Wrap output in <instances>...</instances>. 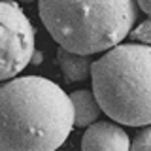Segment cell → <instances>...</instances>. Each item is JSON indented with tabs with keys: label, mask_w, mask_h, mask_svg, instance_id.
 Masks as SVG:
<instances>
[{
	"label": "cell",
	"mask_w": 151,
	"mask_h": 151,
	"mask_svg": "<svg viewBox=\"0 0 151 151\" xmlns=\"http://www.w3.org/2000/svg\"><path fill=\"white\" fill-rule=\"evenodd\" d=\"M76 127L74 104L57 83L28 76L0 89V149L51 151Z\"/></svg>",
	"instance_id": "obj_1"
},
{
	"label": "cell",
	"mask_w": 151,
	"mask_h": 151,
	"mask_svg": "<svg viewBox=\"0 0 151 151\" xmlns=\"http://www.w3.org/2000/svg\"><path fill=\"white\" fill-rule=\"evenodd\" d=\"M138 0H38L40 19L59 45L94 55L132 32Z\"/></svg>",
	"instance_id": "obj_2"
},
{
	"label": "cell",
	"mask_w": 151,
	"mask_h": 151,
	"mask_svg": "<svg viewBox=\"0 0 151 151\" xmlns=\"http://www.w3.org/2000/svg\"><path fill=\"white\" fill-rule=\"evenodd\" d=\"M93 91L110 119L151 125V45L117 44L93 63Z\"/></svg>",
	"instance_id": "obj_3"
},
{
	"label": "cell",
	"mask_w": 151,
	"mask_h": 151,
	"mask_svg": "<svg viewBox=\"0 0 151 151\" xmlns=\"http://www.w3.org/2000/svg\"><path fill=\"white\" fill-rule=\"evenodd\" d=\"M2 64L0 78L17 76L34 57V27L13 0H2Z\"/></svg>",
	"instance_id": "obj_4"
},
{
	"label": "cell",
	"mask_w": 151,
	"mask_h": 151,
	"mask_svg": "<svg viewBox=\"0 0 151 151\" xmlns=\"http://www.w3.org/2000/svg\"><path fill=\"white\" fill-rule=\"evenodd\" d=\"M85 151H127L130 140L119 125L113 123H93L87 127L81 140Z\"/></svg>",
	"instance_id": "obj_5"
},
{
	"label": "cell",
	"mask_w": 151,
	"mask_h": 151,
	"mask_svg": "<svg viewBox=\"0 0 151 151\" xmlns=\"http://www.w3.org/2000/svg\"><path fill=\"white\" fill-rule=\"evenodd\" d=\"M57 63L63 70L66 81H83V79H87V76L91 74V68H93L89 55L70 51L63 45L57 51Z\"/></svg>",
	"instance_id": "obj_6"
},
{
	"label": "cell",
	"mask_w": 151,
	"mask_h": 151,
	"mask_svg": "<svg viewBox=\"0 0 151 151\" xmlns=\"http://www.w3.org/2000/svg\"><path fill=\"white\" fill-rule=\"evenodd\" d=\"M74 104V115H76V127H89L98 119L102 108L98 102L94 91L89 89H79L70 94Z\"/></svg>",
	"instance_id": "obj_7"
},
{
	"label": "cell",
	"mask_w": 151,
	"mask_h": 151,
	"mask_svg": "<svg viewBox=\"0 0 151 151\" xmlns=\"http://www.w3.org/2000/svg\"><path fill=\"white\" fill-rule=\"evenodd\" d=\"M130 149H134V151H151V125H147L134 138V142L130 144Z\"/></svg>",
	"instance_id": "obj_8"
},
{
	"label": "cell",
	"mask_w": 151,
	"mask_h": 151,
	"mask_svg": "<svg viewBox=\"0 0 151 151\" xmlns=\"http://www.w3.org/2000/svg\"><path fill=\"white\" fill-rule=\"evenodd\" d=\"M130 36L138 42H144V44H151V19L140 23L134 30L130 32Z\"/></svg>",
	"instance_id": "obj_9"
},
{
	"label": "cell",
	"mask_w": 151,
	"mask_h": 151,
	"mask_svg": "<svg viewBox=\"0 0 151 151\" xmlns=\"http://www.w3.org/2000/svg\"><path fill=\"white\" fill-rule=\"evenodd\" d=\"M138 6L144 13H147V15H151V0H138Z\"/></svg>",
	"instance_id": "obj_10"
},
{
	"label": "cell",
	"mask_w": 151,
	"mask_h": 151,
	"mask_svg": "<svg viewBox=\"0 0 151 151\" xmlns=\"http://www.w3.org/2000/svg\"><path fill=\"white\" fill-rule=\"evenodd\" d=\"M40 60H42V55L40 53H34V57H32V63H34V64H40Z\"/></svg>",
	"instance_id": "obj_11"
},
{
	"label": "cell",
	"mask_w": 151,
	"mask_h": 151,
	"mask_svg": "<svg viewBox=\"0 0 151 151\" xmlns=\"http://www.w3.org/2000/svg\"><path fill=\"white\" fill-rule=\"evenodd\" d=\"M23 2H30V0H23Z\"/></svg>",
	"instance_id": "obj_12"
}]
</instances>
